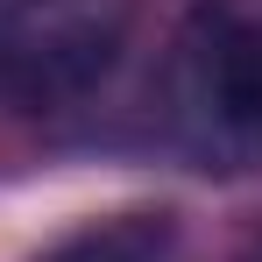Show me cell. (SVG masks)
I'll use <instances>...</instances> for the list:
<instances>
[{
  "label": "cell",
  "mask_w": 262,
  "mask_h": 262,
  "mask_svg": "<svg viewBox=\"0 0 262 262\" xmlns=\"http://www.w3.org/2000/svg\"><path fill=\"white\" fill-rule=\"evenodd\" d=\"M156 121L184 163L213 177L262 170V7L199 0L170 29L156 71Z\"/></svg>",
  "instance_id": "6da1fadb"
},
{
  "label": "cell",
  "mask_w": 262,
  "mask_h": 262,
  "mask_svg": "<svg viewBox=\"0 0 262 262\" xmlns=\"http://www.w3.org/2000/svg\"><path fill=\"white\" fill-rule=\"evenodd\" d=\"M142 0H0V106L64 114L106 85Z\"/></svg>",
  "instance_id": "7a4b0ae2"
},
{
  "label": "cell",
  "mask_w": 262,
  "mask_h": 262,
  "mask_svg": "<svg viewBox=\"0 0 262 262\" xmlns=\"http://www.w3.org/2000/svg\"><path fill=\"white\" fill-rule=\"evenodd\" d=\"M170 255H177V220L163 206H135V213L85 220L43 262H170Z\"/></svg>",
  "instance_id": "3957f363"
},
{
  "label": "cell",
  "mask_w": 262,
  "mask_h": 262,
  "mask_svg": "<svg viewBox=\"0 0 262 262\" xmlns=\"http://www.w3.org/2000/svg\"><path fill=\"white\" fill-rule=\"evenodd\" d=\"M234 262H262V234H255V241H248V248H241Z\"/></svg>",
  "instance_id": "277c9868"
}]
</instances>
